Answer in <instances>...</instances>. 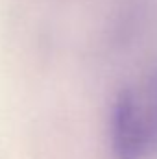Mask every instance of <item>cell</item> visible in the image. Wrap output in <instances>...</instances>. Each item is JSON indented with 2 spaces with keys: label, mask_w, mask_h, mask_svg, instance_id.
Listing matches in <instances>:
<instances>
[{
  "label": "cell",
  "mask_w": 157,
  "mask_h": 159,
  "mask_svg": "<svg viewBox=\"0 0 157 159\" xmlns=\"http://www.w3.org/2000/svg\"><path fill=\"white\" fill-rule=\"evenodd\" d=\"M146 119H148V128H150V137H152V150H157V65L150 70L144 83L139 87Z\"/></svg>",
  "instance_id": "7a4b0ae2"
},
{
  "label": "cell",
  "mask_w": 157,
  "mask_h": 159,
  "mask_svg": "<svg viewBox=\"0 0 157 159\" xmlns=\"http://www.w3.org/2000/svg\"><path fill=\"white\" fill-rule=\"evenodd\" d=\"M109 143L115 159H144L152 150L148 119L139 87H124L109 117Z\"/></svg>",
  "instance_id": "6da1fadb"
}]
</instances>
